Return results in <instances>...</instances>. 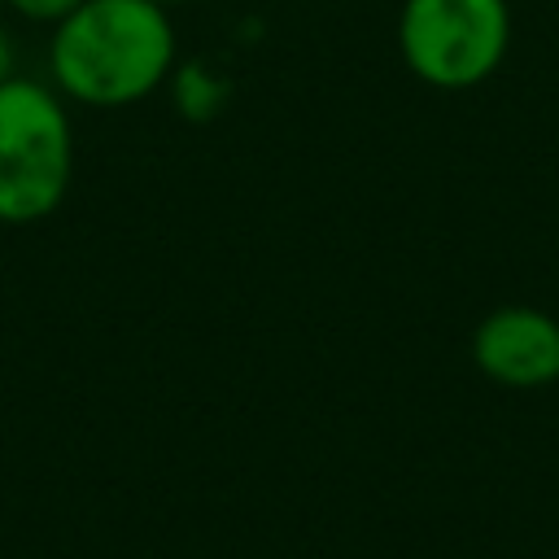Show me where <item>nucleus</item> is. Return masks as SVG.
<instances>
[{
  "instance_id": "nucleus-1",
  "label": "nucleus",
  "mask_w": 559,
  "mask_h": 559,
  "mask_svg": "<svg viewBox=\"0 0 559 559\" xmlns=\"http://www.w3.org/2000/svg\"><path fill=\"white\" fill-rule=\"evenodd\" d=\"M175 70V26L157 0H83L52 26V87L87 109L153 96Z\"/></svg>"
},
{
  "instance_id": "nucleus-2",
  "label": "nucleus",
  "mask_w": 559,
  "mask_h": 559,
  "mask_svg": "<svg viewBox=\"0 0 559 559\" xmlns=\"http://www.w3.org/2000/svg\"><path fill=\"white\" fill-rule=\"evenodd\" d=\"M74 179V127L66 96L35 79L0 83V223L48 218Z\"/></svg>"
},
{
  "instance_id": "nucleus-3",
  "label": "nucleus",
  "mask_w": 559,
  "mask_h": 559,
  "mask_svg": "<svg viewBox=\"0 0 559 559\" xmlns=\"http://www.w3.org/2000/svg\"><path fill=\"white\" fill-rule=\"evenodd\" d=\"M511 48L507 0H402L397 52L437 92L480 87Z\"/></svg>"
},
{
  "instance_id": "nucleus-4",
  "label": "nucleus",
  "mask_w": 559,
  "mask_h": 559,
  "mask_svg": "<svg viewBox=\"0 0 559 559\" xmlns=\"http://www.w3.org/2000/svg\"><path fill=\"white\" fill-rule=\"evenodd\" d=\"M472 362L502 389H546L559 380V319L542 306H498L472 328Z\"/></svg>"
},
{
  "instance_id": "nucleus-5",
  "label": "nucleus",
  "mask_w": 559,
  "mask_h": 559,
  "mask_svg": "<svg viewBox=\"0 0 559 559\" xmlns=\"http://www.w3.org/2000/svg\"><path fill=\"white\" fill-rule=\"evenodd\" d=\"M166 83H170V105L188 122H210L231 100V79L210 61H175Z\"/></svg>"
},
{
  "instance_id": "nucleus-6",
  "label": "nucleus",
  "mask_w": 559,
  "mask_h": 559,
  "mask_svg": "<svg viewBox=\"0 0 559 559\" xmlns=\"http://www.w3.org/2000/svg\"><path fill=\"white\" fill-rule=\"evenodd\" d=\"M83 0H4V9H13L22 22H39V26H57L61 17H70Z\"/></svg>"
},
{
  "instance_id": "nucleus-7",
  "label": "nucleus",
  "mask_w": 559,
  "mask_h": 559,
  "mask_svg": "<svg viewBox=\"0 0 559 559\" xmlns=\"http://www.w3.org/2000/svg\"><path fill=\"white\" fill-rule=\"evenodd\" d=\"M13 66H17V52H13V39H9V31H4V26H0V83H4V79H13V74H17V70H13Z\"/></svg>"
},
{
  "instance_id": "nucleus-8",
  "label": "nucleus",
  "mask_w": 559,
  "mask_h": 559,
  "mask_svg": "<svg viewBox=\"0 0 559 559\" xmlns=\"http://www.w3.org/2000/svg\"><path fill=\"white\" fill-rule=\"evenodd\" d=\"M157 4H162V9H170V4H188V0H157Z\"/></svg>"
},
{
  "instance_id": "nucleus-9",
  "label": "nucleus",
  "mask_w": 559,
  "mask_h": 559,
  "mask_svg": "<svg viewBox=\"0 0 559 559\" xmlns=\"http://www.w3.org/2000/svg\"><path fill=\"white\" fill-rule=\"evenodd\" d=\"M0 9H4V0H0Z\"/></svg>"
}]
</instances>
